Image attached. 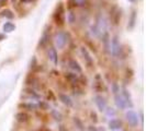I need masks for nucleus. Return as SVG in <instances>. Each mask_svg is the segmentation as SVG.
Masks as SVG:
<instances>
[{"instance_id":"nucleus-1","label":"nucleus","mask_w":146,"mask_h":131,"mask_svg":"<svg viewBox=\"0 0 146 131\" xmlns=\"http://www.w3.org/2000/svg\"><path fill=\"white\" fill-rule=\"evenodd\" d=\"M53 20L55 22L56 25L63 26L65 24V8L62 2H59L56 7V10L53 14Z\"/></svg>"},{"instance_id":"nucleus-2","label":"nucleus","mask_w":146,"mask_h":131,"mask_svg":"<svg viewBox=\"0 0 146 131\" xmlns=\"http://www.w3.org/2000/svg\"><path fill=\"white\" fill-rule=\"evenodd\" d=\"M68 37H69V34L67 32H64V31H59L55 34V37H54V43H55V46L58 48V49H63L65 47L67 43H68Z\"/></svg>"},{"instance_id":"nucleus-3","label":"nucleus","mask_w":146,"mask_h":131,"mask_svg":"<svg viewBox=\"0 0 146 131\" xmlns=\"http://www.w3.org/2000/svg\"><path fill=\"white\" fill-rule=\"evenodd\" d=\"M121 51H122V45L119 41V37L115 35L113 36L112 41H110V54L113 57H117L121 55Z\"/></svg>"},{"instance_id":"nucleus-4","label":"nucleus","mask_w":146,"mask_h":131,"mask_svg":"<svg viewBox=\"0 0 146 131\" xmlns=\"http://www.w3.org/2000/svg\"><path fill=\"white\" fill-rule=\"evenodd\" d=\"M50 37H51V26H46L43 31V34L42 36L40 37V41H38V44H37V49H42L44 48L48 42H50Z\"/></svg>"},{"instance_id":"nucleus-5","label":"nucleus","mask_w":146,"mask_h":131,"mask_svg":"<svg viewBox=\"0 0 146 131\" xmlns=\"http://www.w3.org/2000/svg\"><path fill=\"white\" fill-rule=\"evenodd\" d=\"M126 120L129 121V124L133 126V127H136L137 124H139V116H137V114L134 111V110H132L130 109L129 111H126Z\"/></svg>"},{"instance_id":"nucleus-6","label":"nucleus","mask_w":146,"mask_h":131,"mask_svg":"<svg viewBox=\"0 0 146 131\" xmlns=\"http://www.w3.org/2000/svg\"><path fill=\"white\" fill-rule=\"evenodd\" d=\"M80 51H81V55H82V57L85 59V62H86V65L88 67H94V58L91 57V55H90V52L88 51L87 47H81L80 48Z\"/></svg>"},{"instance_id":"nucleus-7","label":"nucleus","mask_w":146,"mask_h":131,"mask_svg":"<svg viewBox=\"0 0 146 131\" xmlns=\"http://www.w3.org/2000/svg\"><path fill=\"white\" fill-rule=\"evenodd\" d=\"M95 103L96 105H97V107L98 109L100 110V111H104L106 109H107V102H106V100L103 98L102 96H100V95H97L95 97Z\"/></svg>"},{"instance_id":"nucleus-8","label":"nucleus","mask_w":146,"mask_h":131,"mask_svg":"<svg viewBox=\"0 0 146 131\" xmlns=\"http://www.w3.org/2000/svg\"><path fill=\"white\" fill-rule=\"evenodd\" d=\"M136 20H137V11L135 9H133L130 14V19H129V24H127V29H133L135 28V24H136Z\"/></svg>"},{"instance_id":"nucleus-9","label":"nucleus","mask_w":146,"mask_h":131,"mask_svg":"<svg viewBox=\"0 0 146 131\" xmlns=\"http://www.w3.org/2000/svg\"><path fill=\"white\" fill-rule=\"evenodd\" d=\"M68 66H69V68L75 71L76 73H81L82 72V68L80 67V65L78 64V61H76L75 59H69L68 60Z\"/></svg>"},{"instance_id":"nucleus-10","label":"nucleus","mask_w":146,"mask_h":131,"mask_svg":"<svg viewBox=\"0 0 146 131\" xmlns=\"http://www.w3.org/2000/svg\"><path fill=\"white\" fill-rule=\"evenodd\" d=\"M48 58H50V60L54 65L57 66V64H58V54L56 51V48H54V47L50 48V50H48Z\"/></svg>"},{"instance_id":"nucleus-11","label":"nucleus","mask_w":146,"mask_h":131,"mask_svg":"<svg viewBox=\"0 0 146 131\" xmlns=\"http://www.w3.org/2000/svg\"><path fill=\"white\" fill-rule=\"evenodd\" d=\"M114 102H115V105H117V108H120V109H125V107H126V104H125V101L123 100L122 95L120 94V93H117V94L114 95Z\"/></svg>"},{"instance_id":"nucleus-12","label":"nucleus","mask_w":146,"mask_h":131,"mask_svg":"<svg viewBox=\"0 0 146 131\" xmlns=\"http://www.w3.org/2000/svg\"><path fill=\"white\" fill-rule=\"evenodd\" d=\"M122 127V121L120 119H111L109 121V129L111 130H119Z\"/></svg>"},{"instance_id":"nucleus-13","label":"nucleus","mask_w":146,"mask_h":131,"mask_svg":"<svg viewBox=\"0 0 146 131\" xmlns=\"http://www.w3.org/2000/svg\"><path fill=\"white\" fill-rule=\"evenodd\" d=\"M110 37H109V33L108 32H104L102 34V42H103V46H104V51L109 52L110 51Z\"/></svg>"},{"instance_id":"nucleus-14","label":"nucleus","mask_w":146,"mask_h":131,"mask_svg":"<svg viewBox=\"0 0 146 131\" xmlns=\"http://www.w3.org/2000/svg\"><path fill=\"white\" fill-rule=\"evenodd\" d=\"M58 97L59 100H60V102L63 103V104H65L66 106H68V107L73 106V101H72V98L69 96H67L66 94H59Z\"/></svg>"},{"instance_id":"nucleus-15","label":"nucleus","mask_w":146,"mask_h":131,"mask_svg":"<svg viewBox=\"0 0 146 131\" xmlns=\"http://www.w3.org/2000/svg\"><path fill=\"white\" fill-rule=\"evenodd\" d=\"M0 18H6L8 20H12L15 19V13L10 9H5L0 12Z\"/></svg>"},{"instance_id":"nucleus-16","label":"nucleus","mask_w":146,"mask_h":131,"mask_svg":"<svg viewBox=\"0 0 146 131\" xmlns=\"http://www.w3.org/2000/svg\"><path fill=\"white\" fill-rule=\"evenodd\" d=\"M121 10L119 9H115V11L112 13V22L114 25H117L120 23V20H121Z\"/></svg>"},{"instance_id":"nucleus-17","label":"nucleus","mask_w":146,"mask_h":131,"mask_svg":"<svg viewBox=\"0 0 146 131\" xmlns=\"http://www.w3.org/2000/svg\"><path fill=\"white\" fill-rule=\"evenodd\" d=\"M3 32L5 33H11V32H13L15 29V23H12V22H6L5 24H3Z\"/></svg>"},{"instance_id":"nucleus-18","label":"nucleus","mask_w":146,"mask_h":131,"mask_svg":"<svg viewBox=\"0 0 146 131\" xmlns=\"http://www.w3.org/2000/svg\"><path fill=\"white\" fill-rule=\"evenodd\" d=\"M122 97H123V100L125 101V104L126 105H130V107H132V102H131V95H130V93L127 92V90H125V88H123L122 90Z\"/></svg>"},{"instance_id":"nucleus-19","label":"nucleus","mask_w":146,"mask_h":131,"mask_svg":"<svg viewBox=\"0 0 146 131\" xmlns=\"http://www.w3.org/2000/svg\"><path fill=\"white\" fill-rule=\"evenodd\" d=\"M15 118H17V120H18V121H20V122H24V121H27V120L29 119V116H28L25 113L20 111V113H18V114L15 115Z\"/></svg>"},{"instance_id":"nucleus-20","label":"nucleus","mask_w":146,"mask_h":131,"mask_svg":"<svg viewBox=\"0 0 146 131\" xmlns=\"http://www.w3.org/2000/svg\"><path fill=\"white\" fill-rule=\"evenodd\" d=\"M66 79L69 81V82H72V83H77L79 79H78V77H77V74H75V73H66Z\"/></svg>"},{"instance_id":"nucleus-21","label":"nucleus","mask_w":146,"mask_h":131,"mask_svg":"<svg viewBox=\"0 0 146 131\" xmlns=\"http://www.w3.org/2000/svg\"><path fill=\"white\" fill-rule=\"evenodd\" d=\"M67 21H68L69 24H74V23L76 22V14L74 13L73 10H70L69 13L67 14Z\"/></svg>"},{"instance_id":"nucleus-22","label":"nucleus","mask_w":146,"mask_h":131,"mask_svg":"<svg viewBox=\"0 0 146 131\" xmlns=\"http://www.w3.org/2000/svg\"><path fill=\"white\" fill-rule=\"evenodd\" d=\"M75 7H85L87 3V0H73Z\"/></svg>"},{"instance_id":"nucleus-23","label":"nucleus","mask_w":146,"mask_h":131,"mask_svg":"<svg viewBox=\"0 0 146 131\" xmlns=\"http://www.w3.org/2000/svg\"><path fill=\"white\" fill-rule=\"evenodd\" d=\"M20 107L32 110V109H36V105L35 104H20Z\"/></svg>"},{"instance_id":"nucleus-24","label":"nucleus","mask_w":146,"mask_h":131,"mask_svg":"<svg viewBox=\"0 0 146 131\" xmlns=\"http://www.w3.org/2000/svg\"><path fill=\"white\" fill-rule=\"evenodd\" d=\"M52 115H53V117H54L56 120H58V121L62 120V115L59 114L57 110H52Z\"/></svg>"},{"instance_id":"nucleus-25","label":"nucleus","mask_w":146,"mask_h":131,"mask_svg":"<svg viewBox=\"0 0 146 131\" xmlns=\"http://www.w3.org/2000/svg\"><path fill=\"white\" fill-rule=\"evenodd\" d=\"M112 92L114 95L120 93V86L117 85V83H112Z\"/></svg>"},{"instance_id":"nucleus-26","label":"nucleus","mask_w":146,"mask_h":131,"mask_svg":"<svg viewBox=\"0 0 146 131\" xmlns=\"http://www.w3.org/2000/svg\"><path fill=\"white\" fill-rule=\"evenodd\" d=\"M37 66V62H36V57L35 56H33L32 59H31V64H30V68L31 69H34L35 67Z\"/></svg>"},{"instance_id":"nucleus-27","label":"nucleus","mask_w":146,"mask_h":131,"mask_svg":"<svg viewBox=\"0 0 146 131\" xmlns=\"http://www.w3.org/2000/svg\"><path fill=\"white\" fill-rule=\"evenodd\" d=\"M104 111L107 113L108 116H114V115H115V111H114L113 108H108V107H107V109H106Z\"/></svg>"},{"instance_id":"nucleus-28","label":"nucleus","mask_w":146,"mask_h":131,"mask_svg":"<svg viewBox=\"0 0 146 131\" xmlns=\"http://www.w3.org/2000/svg\"><path fill=\"white\" fill-rule=\"evenodd\" d=\"M22 3H32V2H34L35 0H20Z\"/></svg>"},{"instance_id":"nucleus-29","label":"nucleus","mask_w":146,"mask_h":131,"mask_svg":"<svg viewBox=\"0 0 146 131\" xmlns=\"http://www.w3.org/2000/svg\"><path fill=\"white\" fill-rule=\"evenodd\" d=\"M88 131H98V129L94 126H90V127H88Z\"/></svg>"},{"instance_id":"nucleus-30","label":"nucleus","mask_w":146,"mask_h":131,"mask_svg":"<svg viewBox=\"0 0 146 131\" xmlns=\"http://www.w3.org/2000/svg\"><path fill=\"white\" fill-rule=\"evenodd\" d=\"M7 1H8V0H0V8L2 7V6H5Z\"/></svg>"},{"instance_id":"nucleus-31","label":"nucleus","mask_w":146,"mask_h":131,"mask_svg":"<svg viewBox=\"0 0 146 131\" xmlns=\"http://www.w3.org/2000/svg\"><path fill=\"white\" fill-rule=\"evenodd\" d=\"M3 39H6V35L5 34H0V42L3 41Z\"/></svg>"},{"instance_id":"nucleus-32","label":"nucleus","mask_w":146,"mask_h":131,"mask_svg":"<svg viewBox=\"0 0 146 131\" xmlns=\"http://www.w3.org/2000/svg\"><path fill=\"white\" fill-rule=\"evenodd\" d=\"M11 1H12L13 6H15V5H17V3H18V1H19V0H11Z\"/></svg>"},{"instance_id":"nucleus-33","label":"nucleus","mask_w":146,"mask_h":131,"mask_svg":"<svg viewBox=\"0 0 146 131\" xmlns=\"http://www.w3.org/2000/svg\"><path fill=\"white\" fill-rule=\"evenodd\" d=\"M129 1H131V2H134V1H135V0H129Z\"/></svg>"}]
</instances>
